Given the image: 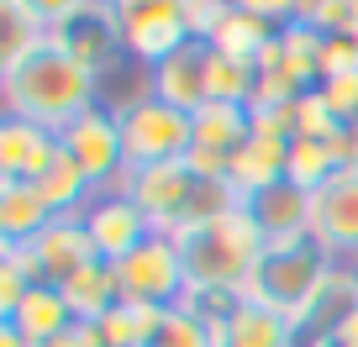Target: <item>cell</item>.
Returning <instances> with one entry per match:
<instances>
[{"instance_id": "17", "label": "cell", "mask_w": 358, "mask_h": 347, "mask_svg": "<svg viewBox=\"0 0 358 347\" xmlns=\"http://www.w3.org/2000/svg\"><path fill=\"white\" fill-rule=\"evenodd\" d=\"M243 211L258 221V232H264L268 242H280V237H311V195H306L301 184H290V179L248 195Z\"/></svg>"}, {"instance_id": "1", "label": "cell", "mask_w": 358, "mask_h": 347, "mask_svg": "<svg viewBox=\"0 0 358 347\" xmlns=\"http://www.w3.org/2000/svg\"><path fill=\"white\" fill-rule=\"evenodd\" d=\"M0 101H6V116H22V121H37L48 132H64L85 111L101 105V79L79 58H69L58 43L43 37L16 64H0Z\"/></svg>"}, {"instance_id": "35", "label": "cell", "mask_w": 358, "mask_h": 347, "mask_svg": "<svg viewBox=\"0 0 358 347\" xmlns=\"http://www.w3.org/2000/svg\"><path fill=\"white\" fill-rule=\"evenodd\" d=\"M306 347H337V342H306Z\"/></svg>"}, {"instance_id": "33", "label": "cell", "mask_w": 358, "mask_h": 347, "mask_svg": "<svg viewBox=\"0 0 358 347\" xmlns=\"http://www.w3.org/2000/svg\"><path fill=\"white\" fill-rule=\"evenodd\" d=\"M0 347H32V342H27V337L16 332L11 321H0Z\"/></svg>"}, {"instance_id": "20", "label": "cell", "mask_w": 358, "mask_h": 347, "mask_svg": "<svg viewBox=\"0 0 358 347\" xmlns=\"http://www.w3.org/2000/svg\"><path fill=\"white\" fill-rule=\"evenodd\" d=\"M64 300H69V311H74V321L101 326L106 316L122 305V290H116L111 263H90L85 274H74V279L64 284Z\"/></svg>"}, {"instance_id": "26", "label": "cell", "mask_w": 358, "mask_h": 347, "mask_svg": "<svg viewBox=\"0 0 358 347\" xmlns=\"http://www.w3.org/2000/svg\"><path fill=\"white\" fill-rule=\"evenodd\" d=\"M295 16L306 27H316L322 37H337L353 22V0H295Z\"/></svg>"}, {"instance_id": "18", "label": "cell", "mask_w": 358, "mask_h": 347, "mask_svg": "<svg viewBox=\"0 0 358 347\" xmlns=\"http://www.w3.org/2000/svg\"><path fill=\"white\" fill-rule=\"evenodd\" d=\"M48 221H53V211L43 205L37 184L0 179V247H27Z\"/></svg>"}, {"instance_id": "23", "label": "cell", "mask_w": 358, "mask_h": 347, "mask_svg": "<svg viewBox=\"0 0 358 347\" xmlns=\"http://www.w3.org/2000/svg\"><path fill=\"white\" fill-rule=\"evenodd\" d=\"M332 174H337L332 142H316V137H295L290 142V163H285V179L290 184H301L306 195H316Z\"/></svg>"}, {"instance_id": "11", "label": "cell", "mask_w": 358, "mask_h": 347, "mask_svg": "<svg viewBox=\"0 0 358 347\" xmlns=\"http://www.w3.org/2000/svg\"><path fill=\"white\" fill-rule=\"evenodd\" d=\"M253 137V111L248 105H201L195 111V142H190V158L185 163L201 174V179H227V168H232L237 147Z\"/></svg>"}, {"instance_id": "21", "label": "cell", "mask_w": 358, "mask_h": 347, "mask_svg": "<svg viewBox=\"0 0 358 347\" xmlns=\"http://www.w3.org/2000/svg\"><path fill=\"white\" fill-rule=\"evenodd\" d=\"M37 195H43V205H48L53 216H85V205L95 200L101 190H95V184L85 179V168L64 153V158L43 174V179H37Z\"/></svg>"}, {"instance_id": "22", "label": "cell", "mask_w": 358, "mask_h": 347, "mask_svg": "<svg viewBox=\"0 0 358 347\" xmlns=\"http://www.w3.org/2000/svg\"><path fill=\"white\" fill-rule=\"evenodd\" d=\"M148 347H227V326H206L201 316H190L185 305H169L158 316Z\"/></svg>"}, {"instance_id": "32", "label": "cell", "mask_w": 358, "mask_h": 347, "mask_svg": "<svg viewBox=\"0 0 358 347\" xmlns=\"http://www.w3.org/2000/svg\"><path fill=\"white\" fill-rule=\"evenodd\" d=\"M332 342H337V347H358V311L348 316L343 326H337V337H332Z\"/></svg>"}, {"instance_id": "7", "label": "cell", "mask_w": 358, "mask_h": 347, "mask_svg": "<svg viewBox=\"0 0 358 347\" xmlns=\"http://www.w3.org/2000/svg\"><path fill=\"white\" fill-rule=\"evenodd\" d=\"M116 27H122V47L137 68H158L190 43L185 0H116Z\"/></svg>"}, {"instance_id": "15", "label": "cell", "mask_w": 358, "mask_h": 347, "mask_svg": "<svg viewBox=\"0 0 358 347\" xmlns=\"http://www.w3.org/2000/svg\"><path fill=\"white\" fill-rule=\"evenodd\" d=\"M353 311H358V269H353V263H332L327 279L316 284V295L306 300V311L295 316V337H301V347L306 342H332L337 326H343Z\"/></svg>"}, {"instance_id": "28", "label": "cell", "mask_w": 358, "mask_h": 347, "mask_svg": "<svg viewBox=\"0 0 358 347\" xmlns=\"http://www.w3.org/2000/svg\"><path fill=\"white\" fill-rule=\"evenodd\" d=\"M316 95L327 101V111L337 116V126H353L358 121V74H337V79H322Z\"/></svg>"}, {"instance_id": "36", "label": "cell", "mask_w": 358, "mask_h": 347, "mask_svg": "<svg viewBox=\"0 0 358 347\" xmlns=\"http://www.w3.org/2000/svg\"><path fill=\"white\" fill-rule=\"evenodd\" d=\"M353 269H358V263H353Z\"/></svg>"}, {"instance_id": "14", "label": "cell", "mask_w": 358, "mask_h": 347, "mask_svg": "<svg viewBox=\"0 0 358 347\" xmlns=\"http://www.w3.org/2000/svg\"><path fill=\"white\" fill-rule=\"evenodd\" d=\"M85 232L95 242V253H101V263H122L127 253H137L153 237V226L132 205V195H95L85 205Z\"/></svg>"}, {"instance_id": "8", "label": "cell", "mask_w": 358, "mask_h": 347, "mask_svg": "<svg viewBox=\"0 0 358 347\" xmlns=\"http://www.w3.org/2000/svg\"><path fill=\"white\" fill-rule=\"evenodd\" d=\"M11 253L27 263V274H32L37 284H58V290H64L74 274H85L90 263H101V253H95V242H90V232H85V216H53L32 242L11 247Z\"/></svg>"}, {"instance_id": "10", "label": "cell", "mask_w": 358, "mask_h": 347, "mask_svg": "<svg viewBox=\"0 0 358 347\" xmlns=\"http://www.w3.org/2000/svg\"><path fill=\"white\" fill-rule=\"evenodd\" d=\"M311 237L332 263H358V168H337L311 195Z\"/></svg>"}, {"instance_id": "16", "label": "cell", "mask_w": 358, "mask_h": 347, "mask_svg": "<svg viewBox=\"0 0 358 347\" xmlns=\"http://www.w3.org/2000/svg\"><path fill=\"white\" fill-rule=\"evenodd\" d=\"M58 158H64V137L58 132H48V126H37V121H22V116H6V121H0V179L37 184Z\"/></svg>"}, {"instance_id": "4", "label": "cell", "mask_w": 358, "mask_h": 347, "mask_svg": "<svg viewBox=\"0 0 358 347\" xmlns=\"http://www.w3.org/2000/svg\"><path fill=\"white\" fill-rule=\"evenodd\" d=\"M327 269H332V258L316 247V237H280V242H264L258 269L243 295L274 305V311H285L295 321L306 311V300L316 295V284L327 279Z\"/></svg>"}, {"instance_id": "34", "label": "cell", "mask_w": 358, "mask_h": 347, "mask_svg": "<svg viewBox=\"0 0 358 347\" xmlns=\"http://www.w3.org/2000/svg\"><path fill=\"white\" fill-rule=\"evenodd\" d=\"M348 37L358 43V0H353V22H348Z\"/></svg>"}, {"instance_id": "9", "label": "cell", "mask_w": 358, "mask_h": 347, "mask_svg": "<svg viewBox=\"0 0 358 347\" xmlns=\"http://www.w3.org/2000/svg\"><path fill=\"white\" fill-rule=\"evenodd\" d=\"M195 184H201V174H195L185 158H174V163L132 168L127 195H132V205L148 216V226H153L158 237H179L185 232V211H190Z\"/></svg>"}, {"instance_id": "3", "label": "cell", "mask_w": 358, "mask_h": 347, "mask_svg": "<svg viewBox=\"0 0 358 347\" xmlns=\"http://www.w3.org/2000/svg\"><path fill=\"white\" fill-rule=\"evenodd\" d=\"M32 22L48 32V43H58L69 58H79L95 79H106L111 68L127 64L122 27H116V0H64V6L48 0V6H32Z\"/></svg>"}, {"instance_id": "13", "label": "cell", "mask_w": 358, "mask_h": 347, "mask_svg": "<svg viewBox=\"0 0 358 347\" xmlns=\"http://www.w3.org/2000/svg\"><path fill=\"white\" fill-rule=\"evenodd\" d=\"M148 90H153L158 101H169L174 111H185V116L211 105V43H195L190 37L174 58L148 68Z\"/></svg>"}, {"instance_id": "24", "label": "cell", "mask_w": 358, "mask_h": 347, "mask_svg": "<svg viewBox=\"0 0 358 347\" xmlns=\"http://www.w3.org/2000/svg\"><path fill=\"white\" fill-rule=\"evenodd\" d=\"M158 316H164V311H153V305L122 300V305H116V311L101 321V337H106V347H148V337H153Z\"/></svg>"}, {"instance_id": "12", "label": "cell", "mask_w": 358, "mask_h": 347, "mask_svg": "<svg viewBox=\"0 0 358 347\" xmlns=\"http://www.w3.org/2000/svg\"><path fill=\"white\" fill-rule=\"evenodd\" d=\"M58 137H64V153L85 168V179L95 184V190H106V184H116V179L127 174V153H122V126H116V111L95 105V111H85L74 126H64Z\"/></svg>"}, {"instance_id": "19", "label": "cell", "mask_w": 358, "mask_h": 347, "mask_svg": "<svg viewBox=\"0 0 358 347\" xmlns=\"http://www.w3.org/2000/svg\"><path fill=\"white\" fill-rule=\"evenodd\" d=\"M11 326H16L32 347H48L53 337H64L69 326H74V311H69V300H64V290H58V284H37V290L22 300V311L11 316Z\"/></svg>"}, {"instance_id": "6", "label": "cell", "mask_w": 358, "mask_h": 347, "mask_svg": "<svg viewBox=\"0 0 358 347\" xmlns=\"http://www.w3.org/2000/svg\"><path fill=\"white\" fill-rule=\"evenodd\" d=\"M116 274V290L122 300H137V305H153V311H169V305L185 300L190 290V274H185V253H179L174 237H148L137 253H127L122 263H111Z\"/></svg>"}, {"instance_id": "2", "label": "cell", "mask_w": 358, "mask_h": 347, "mask_svg": "<svg viewBox=\"0 0 358 347\" xmlns=\"http://www.w3.org/2000/svg\"><path fill=\"white\" fill-rule=\"evenodd\" d=\"M174 242H179V253H185V274H190V284L243 295L268 237L258 232V221L248 211H232V216H222V221L185 226Z\"/></svg>"}, {"instance_id": "31", "label": "cell", "mask_w": 358, "mask_h": 347, "mask_svg": "<svg viewBox=\"0 0 358 347\" xmlns=\"http://www.w3.org/2000/svg\"><path fill=\"white\" fill-rule=\"evenodd\" d=\"M332 158H337V168H358V121H353V126H337Z\"/></svg>"}, {"instance_id": "25", "label": "cell", "mask_w": 358, "mask_h": 347, "mask_svg": "<svg viewBox=\"0 0 358 347\" xmlns=\"http://www.w3.org/2000/svg\"><path fill=\"white\" fill-rule=\"evenodd\" d=\"M253 84H258V68L237 64V58H222L211 47V101H222V105H253Z\"/></svg>"}, {"instance_id": "27", "label": "cell", "mask_w": 358, "mask_h": 347, "mask_svg": "<svg viewBox=\"0 0 358 347\" xmlns=\"http://www.w3.org/2000/svg\"><path fill=\"white\" fill-rule=\"evenodd\" d=\"M290 111H295V137H316V142H332L337 137V116L327 111V101L316 90H306Z\"/></svg>"}, {"instance_id": "30", "label": "cell", "mask_w": 358, "mask_h": 347, "mask_svg": "<svg viewBox=\"0 0 358 347\" xmlns=\"http://www.w3.org/2000/svg\"><path fill=\"white\" fill-rule=\"evenodd\" d=\"M48 347H106V337H101V326H90V321H74L64 337H53Z\"/></svg>"}, {"instance_id": "5", "label": "cell", "mask_w": 358, "mask_h": 347, "mask_svg": "<svg viewBox=\"0 0 358 347\" xmlns=\"http://www.w3.org/2000/svg\"><path fill=\"white\" fill-rule=\"evenodd\" d=\"M116 126H122L127 168H153V163L190 158V142H195V116L174 111L158 95H143L127 111H116Z\"/></svg>"}, {"instance_id": "29", "label": "cell", "mask_w": 358, "mask_h": 347, "mask_svg": "<svg viewBox=\"0 0 358 347\" xmlns=\"http://www.w3.org/2000/svg\"><path fill=\"white\" fill-rule=\"evenodd\" d=\"M227 11H232V0H185V22H190V37H195V43H211L216 27L227 22Z\"/></svg>"}]
</instances>
